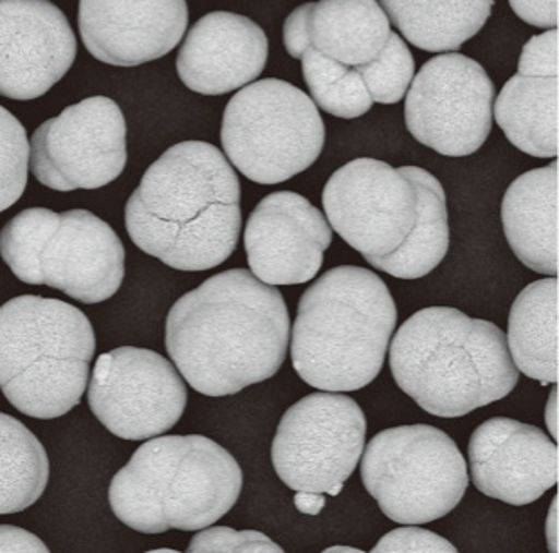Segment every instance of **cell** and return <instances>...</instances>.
Wrapping results in <instances>:
<instances>
[{"label": "cell", "mask_w": 559, "mask_h": 553, "mask_svg": "<svg viewBox=\"0 0 559 553\" xmlns=\"http://www.w3.org/2000/svg\"><path fill=\"white\" fill-rule=\"evenodd\" d=\"M519 74L558 79V29L536 35L523 46Z\"/></svg>", "instance_id": "32"}, {"label": "cell", "mask_w": 559, "mask_h": 553, "mask_svg": "<svg viewBox=\"0 0 559 553\" xmlns=\"http://www.w3.org/2000/svg\"><path fill=\"white\" fill-rule=\"evenodd\" d=\"M0 552L47 553L49 549L35 533L27 532L24 528L0 525Z\"/></svg>", "instance_id": "34"}, {"label": "cell", "mask_w": 559, "mask_h": 553, "mask_svg": "<svg viewBox=\"0 0 559 553\" xmlns=\"http://www.w3.org/2000/svg\"><path fill=\"white\" fill-rule=\"evenodd\" d=\"M492 101L495 85L480 63L442 52L409 83L404 121L420 145L440 156H472L491 134Z\"/></svg>", "instance_id": "11"}, {"label": "cell", "mask_w": 559, "mask_h": 553, "mask_svg": "<svg viewBox=\"0 0 559 553\" xmlns=\"http://www.w3.org/2000/svg\"><path fill=\"white\" fill-rule=\"evenodd\" d=\"M87 398L112 435L148 440L182 419L188 389L174 362L146 348L123 347L98 357Z\"/></svg>", "instance_id": "13"}, {"label": "cell", "mask_w": 559, "mask_h": 553, "mask_svg": "<svg viewBox=\"0 0 559 553\" xmlns=\"http://www.w3.org/2000/svg\"><path fill=\"white\" fill-rule=\"evenodd\" d=\"M390 33L378 0H318L287 16L284 46L295 60L312 49L345 68H361L381 55Z\"/></svg>", "instance_id": "20"}, {"label": "cell", "mask_w": 559, "mask_h": 553, "mask_svg": "<svg viewBox=\"0 0 559 553\" xmlns=\"http://www.w3.org/2000/svg\"><path fill=\"white\" fill-rule=\"evenodd\" d=\"M367 419L354 398L318 392L293 404L280 420L271 460L293 491L323 492L343 486L365 449Z\"/></svg>", "instance_id": "10"}, {"label": "cell", "mask_w": 559, "mask_h": 553, "mask_svg": "<svg viewBox=\"0 0 559 553\" xmlns=\"http://www.w3.org/2000/svg\"><path fill=\"white\" fill-rule=\"evenodd\" d=\"M270 40L248 16L213 11L182 40L177 74L193 93L221 96L246 87L264 73Z\"/></svg>", "instance_id": "19"}, {"label": "cell", "mask_w": 559, "mask_h": 553, "mask_svg": "<svg viewBox=\"0 0 559 553\" xmlns=\"http://www.w3.org/2000/svg\"><path fill=\"white\" fill-rule=\"evenodd\" d=\"M361 480L384 516L425 525L455 510L469 485L459 445L433 425H400L373 436L361 455Z\"/></svg>", "instance_id": "8"}, {"label": "cell", "mask_w": 559, "mask_h": 553, "mask_svg": "<svg viewBox=\"0 0 559 553\" xmlns=\"http://www.w3.org/2000/svg\"><path fill=\"white\" fill-rule=\"evenodd\" d=\"M558 276L528 284L509 312L508 348L514 366L542 384H558Z\"/></svg>", "instance_id": "22"}, {"label": "cell", "mask_w": 559, "mask_h": 553, "mask_svg": "<svg viewBox=\"0 0 559 553\" xmlns=\"http://www.w3.org/2000/svg\"><path fill=\"white\" fill-rule=\"evenodd\" d=\"M389 350L395 384L442 419H461L498 402L520 381L506 332L451 306L415 312L395 332Z\"/></svg>", "instance_id": "3"}, {"label": "cell", "mask_w": 559, "mask_h": 553, "mask_svg": "<svg viewBox=\"0 0 559 553\" xmlns=\"http://www.w3.org/2000/svg\"><path fill=\"white\" fill-rule=\"evenodd\" d=\"M79 44L49 0H0V96L32 101L73 68Z\"/></svg>", "instance_id": "15"}, {"label": "cell", "mask_w": 559, "mask_h": 553, "mask_svg": "<svg viewBox=\"0 0 559 553\" xmlns=\"http://www.w3.org/2000/svg\"><path fill=\"white\" fill-rule=\"evenodd\" d=\"M300 62L311 99L326 115L356 119L372 109V98L356 68H345L312 49L301 55Z\"/></svg>", "instance_id": "27"}, {"label": "cell", "mask_w": 559, "mask_h": 553, "mask_svg": "<svg viewBox=\"0 0 559 553\" xmlns=\"http://www.w3.org/2000/svg\"><path fill=\"white\" fill-rule=\"evenodd\" d=\"M321 201L332 231L367 262L394 253L417 223L414 182L401 168L370 157L334 171Z\"/></svg>", "instance_id": "14"}, {"label": "cell", "mask_w": 559, "mask_h": 553, "mask_svg": "<svg viewBox=\"0 0 559 553\" xmlns=\"http://www.w3.org/2000/svg\"><path fill=\"white\" fill-rule=\"evenodd\" d=\"M397 325L389 285L372 271L340 265L304 292L290 330L298 377L323 392H358L376 381Z\"/></svg>", "instance_id": "4"}, {"label": "cell", "mask_w": 559, "mask_h": 553, "mask_svg": "<svg viewBox=\"0 0 559 553\" xmlns=\"http://www.w3.org/2000/svg\"><path fill=\"white\" fill-rule=\"evenodd\" d=\"M495 0H379L389 21L423 51L455 52L486 26Z\"/></svg>", "instance_id": "25"}, {"label": "cell", "mask_w": 559, "mask_h": 553, "mask_svg": "<svg viewBox=\"0 0 559 553\" xmlns=\"http://www.w3.org/2000/svg\"><path fill=\"white\" fill-rule=\"evenodd\" d=\"M558 505L559 496L556 494L550 503L549 517H547V527H545V533H547V543H549V550L552 553L559 552L558 541Z\"/></svg>", "instance_id": "36"}, {"label": "cell", "mask_w": 559, "mask_h": 553, "mask_svg": "<svg viewBox=\"0 0 559 553\" xmlns=\"http://www.w3.org/2000/svg\"><path fill=\"white\" fill-rule=\"evenodd\" d=\"M295 505L301 514L307 516H317L325 507V497L323 492H296Z\"/></svg>", "instance_id": "35"}, {"label": "cell", "mask_w": 559, "mask_h": 553, "mask_svg": "<svg viewBox=\"0 0 559 553\" xmlns=\"http://www.w3.org/2000/svg\"><path fill=\"white\" fill-rule=\"evenodd\" d=\"M545 422H547V428H549L552 438L558 440V384H555V388L550 392L549 402H547V408H545Z\"/></svg>", "instance_id": "37"}, {"label": "cell", "mask_w": 559, "mask_h": 553, "mask_svg": "<svg viewBox=\"0 0 559 553\" xmlns=\"http://www.w3.org/2000/svg\"><path fill=\"white\" fill-rule=\"evenodd\" d=\"M152 553H176V550H170V549L152 550Z\"/></svg>", "instance_id": "39"}, {"label": "cell", "mask_w": 559, "mask_h": 553, "mask_svg": "<svg viewBox=\"0 0 559 553\" xmlns=\"http://www.w3.org/2000/svg\"><path fill=\"white\" fill-rule=\"evenodd\" d=\"M242 192L234 166L204 141L174 145L148 166L124 206L132 242L171 269L224 264L239 245Z\"/></svg>", "instance_id": "2"}, {"label": "cell", "mask_w": 559, "mask_h": 553, "mask_svg": "<svg viewBox=\"0 0 559 553\" xmlns=\"http://www.w3.org/2000/svg\"><path fill=\"white\" fill-rule=\"evenodd\" d=\"M325 553H362V550L350 549V546H331V549L323 550Z\"/></svg>", "instance_id": "38"}, {"label": "cell", "mask_w": 559, "mask_h": 553, "mask_svg": "<svg viewBox=\"0 0 559 553\" xmlns=\"http://www.w3.org/2000/svg\"><path fill=\"white\" fill-rule=\"evenodd\" d=\"M498 127L527 156L555 159L558 141V79L514 74L492 101Z\"/></svg>", "instance_id": "23"}, {"label": "cell", "mask_w": 559, "mask_h": 553, "mask_svg": "<svg viewBox=\"0 0 559 553\" xmlns=\"http://www.w3.org/2000/svg\"><path fill=\"white\" fill-rule=\"evenodd\" d=\"M289 339L284 296L248 269L207 278L166 317L168 356L185 381L207 397L239 394L275 377Z\"/></svg>", "instance_id": "1"}, {"label": "cell", "mask_w": 559, "mask_h": 553, "mask_svg": "<svg viewBox=\"0 0 559 553\" xmlns=\"http://www.w3.org/2000/svg\"><path fill=\"white\" fill-rule=\"evenodd\" d=\"M332 233L325 215L306 197L270 193L249 215L243 231L249 269L273 287L307 284L320 273Z\"/></svg>", "instance_id": "16"}, {"label": "cell", "mask_w": 559, "mask_h": 553, "mask_svg": "<svg viewBox=\"0 0 559 553\" xmlns=\"http://www.w3.org/2000/svg\"><path fill=\"white\" fill-rule=\"evenodd\" d=\"M467 456L478 491L513 507L531 505L559 480L555 440L519 420H486L469 438Z\"/></svg>", "instance_id": "17"}, {"label": "cell", "mask_w": 559, "mask_h": 553, "mask_svg": "<svg viewBox=\"0 0 559 553\" xmlns=\"http://www.w3.org/2000/svg\"><path fill=\"white\" fill-rule=\"evenodd\" d=\"M127 123L120 105L93 96L41 123L29 143V168L55 192L98 190L127 166Z\"/></svg>", "instance_id": "12"}, {"label": "cell", "mask_w": 559, "mask_h": 553, "mask_svg": "<svg viewBox=\"0 0 559 553\" xmlns=\"http://www.w3.org/2000/svg\"><path fill=\"white\" fill-rule=\"evenodd\" d=\"M373 553H456L455 546L448 539L436 532L423 530L415 525H404L386 533Z\"/></svg>", "instance_id": "31"}, {"label": "cell", "mask_w": 559, "mask_h": 553, "mask_svg": "<svg viewBox=\"0 0 559 553\" xmlns=\"http://www.w3.org/2000/svg\"><path fill=\"white\" fill-rule=\"evenodd\" d=\"M29 143L26 129L0 105V213L10 209L27 187Z\"/></svg>", "instance_id": "29"}, {"label": "cell", "mask_w": 559, "mask_h": 553, "mask_svg": "<svg viewBox=\"0 0 559 553\" xmlns=\"http://www.w3.org/2000/svg\"><path fill=\"white\" fill-rule=\"evenodd\" d=\"M401 170L414 182L417 193V223L394 253L368 260L373 269L401 279H419L437 269L450 249V224L445 192L439 179L419 166Z\"/></svg>", "instance_id": "24"}, {"label": "cell", "mask_w": 559, "mask_h": 553, "mask_svg": "<svg viewBox=\"0 0 559 553\" xmlns=\"http://www.w3.org/2000/svg\"><path fill=\"white\" fill-rule=\"evenodd\" d=\"M514 13L531 26L556 29L559 24L558 0H509Z\"/></svg>", "instance_id": "33"}, {"label": "cell", "mask_w": 559, "mask_h": 553, "mask_svg": "<svg viewBox=\"0 0 559 553\" xmlns=\"http://www.w3.org/2000/svg\"><path fill=\"white\" fill-rule=\"evenodd\" d=\"M187 552L190 553H284L265 533L257 530L237 532L229 527L202 528L193 536Z\"/></svg>", "instance_id": "30"}, {"label": "cell", "mask_w": 559, "mask_h": 553, "mask_svg": "<svg viewBox=\"0 0 559 553\" xmlns=\"http://www.w3.org/2000/svg\"><path fill=\"white\" fill-rule=\"evenodd\" d=\"M49 481V458L40 440L10 414L0 413V514L26 510Z\"/></svg>", "instance_id": "26"}, {"label": "cell", "mask_w": 559, "mask_h": 553, "mask_svg": "<svg viewBox=\"0 0 559 553\" xmlns=\"http://www.w3.org/2000/svg\"><path fill=\"white\" fill-rule=\"evenodd\" d=\"M0 256L24 284L94 305L120 290L127 254L115 229L87 209L29 207L0 231Z\"/></svg>", "instance_id": "7"}, {"label": "cell", "mask_w": 559, "mask_h": 553, "mask_svg": "<svg viewBox=\"0 0 559 553\" xmlns=\"http://www.w3.org/2000/svg\"><path fill=\"white\" fill-rule=\"evenodd\" d=\"M83 46L99 62L135 68L181 44L187 0H80Z\"/></svg>", "instance_id": "18"}, {"label": "cell", "mask_w": 559, "mask_h": 553, "mask_svg": "<svg viewBox=\"0 0 559 553\" xmlns=\"http://www.w3.org/2000/svg\"><path fill=\"white\" fill-rule=\"evenodd\" d=\"M94 352L91 321L66 301L26 294L0 306V389L32 419L79 406Z\"/></svg>", "instance_id": "6"}, {"label": "cell", "mask_w": 559, "mask_h": 553, "mask_svg": "<svg viewBox=\"0 0 559 553\" xmlns=\"http://www.w3.org/2000/svg\"><path fill=\"white\" fill-rule=\"evenodd\" d=\"M356 71L373 104L394 105L408 93L415 76V60L403 38L392 32L381 55Z\"/></svg>", "instance_id": "28"}, {"label": "cell", "mask_w": 559, "mask_h": 553, "mask_svg": "<svg viewBox=\"0 0 559 553\" xmlns=\"http://www.w3.org/2000/svg\"><path fill=\"white\" fill-rule=\"evenodd\" d=\"M558 159L511 182L502 201L503 233L516 259L538 275H559Z\"/></svg>", "instance_id": "21"}, {"label": "cell", "mask_w": 559, "mask_h": 553, "mask_svg": "<svg viewBox=\"0 0 559 553\" xmlns=\"http://www.w3.org/2000/svg\"><path fill=\"white\" fill-rule=\"evenodd\" d=\"M221 141L229 163L249 181L280 184L317 163L325 124L304 91L284 80H260L229 99Z\"/></svg>", "instance_id": "9"}, {"label": "cell", "mask_w": 559, "mask_h": 553, "mask_svg": "<svg viewBox=\"0 0 559 553\" xmlns=\"http://www.w3.org/2000/svg\"><path fill=\"white\" fill-rule=\"evenodd\" d=\"M242 485L239 461L212 438L154 436L112 478L109 503L141 533L199 532L235 507Z\"/></svg>", "instance_id": "5"}]
</instances>
